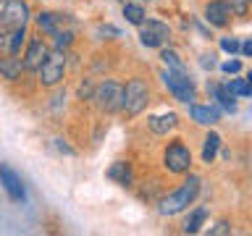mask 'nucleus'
I'll list each match as a JSON object with an SVG mask.
<instances>
[{"mask_svg":"<svg viewBox=\"0 0 252 236\" xmlns=\"http://www.w3.org/2000/svg\"><path fill=\"white\" fill-rule=\"evenodd\" d=\"M197 192H200V178H197V176H189V178L184 181V184H181V189H176L173 194L165 197L158 210H160L163 215H176V212L187 210L189 205L194 202Z\"/></svg>","mask_w":252,"mask_h":236,"instance_id":"obj_1","label":"nucleus"},{"mask_svg":"<svg viewBox=\"0 0 252 236\" xmlns=\"http://www.w3.org/2000/svg\"><path fill=\"white\" fill-rule=\"evenodd\" d=\"M147 97H150V89L142 79H131L124 89V100H121V110L126 116H137L145 110L147 105Z\"/></svg>","mask_w":252,"mask_h":236,"instance_id":"obj_2","label":"nucleus"},{"mask_svg":"<svg viewBox=\"0 0 252 236\" xmlns=\"http://www.w3.org/2000/svg\"><path fill=\"white\" fill-rule=\"evenodd\" d=\"M92 100L97 102L100 110H105V113H116V110H121V100H124V87L116 84V82H102L97 89H94Z\"/></svg>","mask_w":252,"mask_h":236,"instance_id":"obj_3","label":"nucleus"},{"mask_svg":"<svg viewBox=\"0 0 252 236\" xmlns=\"http://www.w3.org/2000/svg\"><path fill=\"white\" fill-rule=\"evenodd\" d=\"M163 163L171 173H187L189 165H192V152L184 142H171L165 147V155H163Z\"/></svg>","mask_w":252,"mask_h":236,"instance_id":"obj_4","label":"nucleus"},{"mask_svg":"<svg viewBox=\"0 0 252 236\" xmlns=\"http://www.w3.org/2000/svg\"><path fill=\"white\" fill-rule=\"evenodd\" d=\"M63 68H66V55L61 50L55 53H47V58L42 60V66H39V82L45 87H55L63 79Z\"/></svg>","mask_w":252,"mask_h":236,"instance_id":"obj_5","label":"nucleus"},{"mask_svg":"<svg viewBox=\"0 0 252 236\" xmlns=\"http://www.w3.org/2000/svg\"><path fill=\"white\" fill-rule=\"evenodd\" d=\"M163 82L179 102H192L194 100V87L184 74H179V71H163Z\"/></svg>","mask_w":252,"mask_h":236,"instance_id":"obj_6","label":"nucleus"},{"mask_svg":"<svg viewBox=\"0 0 252 236\" xmlns=\"http://www.w3.org/2000/svg\"><path fill=\"white\" fill-rule=\"evenodd\" d=\"M27 16H29V8L27 3H21V0H5L3 11H0V24H3V29H19L27 24Z\"/></svg>","mask_w":252,"mask_h":236,"instance_id":"obj_7","label":"nucleus"},{"mask_svg":"<svg viewBox=\"0 0 252 236\" xmlns=\"http://www.w3.org/2000/svg\"><path fill=\"white\" fill-rule=\"evenodd\" d=\"M139 27H142L139 39H142V45H147V47H163L171 37V29L165 27L163 21H147V24L142 21Z\"/></svg>","mask_w":252,"mask_h":236,"instance_id":"obj_8","label":"nucleus"},{"mask_svg":"<svg viewBox=\"0 0 252 236\" xmlns=\"http://www.w3.org/2000/svg\"><path fill=\"white\" fill-rule=\"evenodd\" d=\"M47 45L42 42V39H32L29 47H27V55H24V68L27 71H37L39 66H42V60L47 58Z\"/></svg>","mask_w":252,"mask_h":236,"instance_id":"obj_9","label":"nucleus"},{"mask_svg":"<svg viewBox=\"0 0 252 236\" xmlns=\"http://www.w3.org/2000/svg\"><path fill=\"white\" fill-rule=\"evenodd\" d=\"M0 181H3V186H5V192L11 194V200H24L27 197V192H24V184H21V178L13 173V168H8V165H0Z\"/></svg>","mask_w":252,"mask_h":236,"instance_id":"obj_10","label":"nucleus"},{"mask_svg":"<svg viewBox=\"0 0 252 236\" xmlns=\"http://www.w3.org/2000/svg\"><path fill=\"white\" fill-rule=\"evenodd\" d=\"M228 16H231V8H228L226 0H213V3H208V8H205V19H208L213 27H226Z\"/></svg>","mask_w":252,"mask_h":236,"instance_id":"obj_11","label":"nucleus"},{"mask_svg":"<svg viewBox=\"0 0 252 236\" xmlns=\"http://www.w3.org/2000/svg\"><path fill=\"white\" fill-rule=\"evenodd\" d=\"M218 108H213V105H192V118L200 126H213V123H218Z\"/></svg>","mask_w":252,"mask_h":236,"instance_id":"obj_12","label":"nucleus"},{"mask_svg":"<svg viewBox=\"0 0 252 236\" xmlns=\"http://www.w3.org/2000/svg\"><path fill=\"white\" fill-rule=\"evenodd\" d=\"M66 21H68V19H66L63 13H50V11H47V13H39V16H37V24H39V29H42V31H47V34H55V31L61 29V24H66Z\"/></svg>","mask_w":252,"mask_h":236,"instance_id":"obj_13","label":"nucleus"},{"mask_svg":"<svg viewBox=\"0 0 252 236\" xmlns=\"http://www.w3.org/2000/svg\"><path fill=\"white\" fill-rule=\"evenodd\" d=\"M179 123V116L176 113H163V116H153L150 118V129L155 134H168L171 129H176Z\"/></svg>","mask_w":252,"mask_h":236,"instance_id":"obj_14","label":"nucleus"},{"mask_svg":"<svg viewBox=\"0 0 252 236\" xmlns=\"http://www.w3.org/2000/svg\"><path fill=\"white\" fill-rule=\"evenodd\" d=\"M21 71H24V63L19 58H0V76L8 79V82H16V79L21 76Z\"/></svg>","mask_w":252,"mask_h":236,"instance_id":"obj_15","label":"nucleus"},{"mask_svg":"<svg viewBox=\"0 0 252 236\" xmlns=\"http://www.w3.org/2000/svg\"><path fill=\"white\" fill-rule=\"evenodd\" d=\"M108 178H113V181H118V184L129 186V184H131V165L126 163V160L113 163V165L108 168Z\"/></svg>","mask_w":252,"mask_h":236,"instance_id":"obj_16","label":"nucleus"},{"mask_svg":"<svg viewBox=\"0 0 252 236\" xmlns=\"http://www.w3.org/2000/svg\"><path fill=\"white\" fill-rule=\"evenodd\" d=\"M210 89H213V94H216V100L220 102V105H223V108L228 110V113H234V110H236V102H234V94H231V92H228V89H226V87H223V84H213V87H210Z\"/></svg>","mask_w":252,"mask_h":236,"instance_id":"obj_17","label":"nucleus"},{"mask_svg":"<svg viewBox=\"0 0 252 236\" xmlns=\"http://www.w3.org/2000/svg\"><path fill=\"white\" fill-rule=\"evenodd\" d=\"M218 145H220V137L216 131H210L208 137H205V147H202V160L205 163H213V157L218 152Z\"/></svg>","mask_w":252,"mask_h":236,"instance_id":"obj_18","label":"nucleus"},{"mask_svg":"<svg viewBox=\"0 0 252 236\" xmlns=\"http://www.w3.org/2000/svg\"><path fill=\"white\" fill-rule=\"evenodd\" d=\"M205 218H208V210H205V207H197V210L192 212V215L187 218L184 231H187V234H197V231H200V226H202V220H205Z\"/></svg>","mask_w":252,"mask_h":236,"instance_id":"obj_19","label":"nucleus"},{"mask_svg":"<svg viewBox=\"0 0 252 236\" xmlns=\"http://www.w3.org/2000/svg\"><path fill=\"white\" fill-rule=\"evenodd\" d=\"M223 87H226V89L234 94V97H236V94H239V97H247V94H252L250 79H231V82L223 84Z\"/></svg>","mask_w":252,"mask_h":236,"instance_id":"obj_20","label":"nucleus"},{"mask_svg":"<svg viewBox=\"0 0 252 236\" xmlns=\"http://www.w3.org/2000/svg\"><path fill=\"white\" fill-rule=\"evenodd\" d=\"M124 16H126V21H129V24H134V27H139V24L145 21V11H142L139 5H134V3L124 5Z\"/></svg>","mask_w":252,"mask_h":236,"instance_id":"obj_21","label":"nucleus"},{"mask_svg":"<svg viewBox=\"0 0 252 236\" xmlns=\"http://www.w3.org/2000/svg\"><path fill=\"white\" fill-rule=\"evenodd\" d=\"M160 58H163L165 66H168V71H179V74H184V63L179 60V55L173 53V50H163Z\"/></svg>","mask_w":252,"mask_h":236,"instance_id":"obj_22","label":"nucleus"},{"mask_svg":"<svg viewBox=\"0 0 252 236\" xmlns=\"http://www.w3.org/2000/svg\"><path fill=\"white\" fill-rule=\"evenodd\" d=\"M24 27H19V29H11V42H8V53L11 55H16L21 50V45H24Z\"/></svg>","mask_w":252,"mask_h":236,"instance_id":"obj_23","label":"nucleus"},{"mask_svg":"<svg viewBox=\"0 0 252 236\" xmlns=\"http://www.w3.org/2000/svg\"><path fill=\"white\" fill-rule=\"evenodd\" d=\"M228 8H231V13H236V16H247L250 13V0H231Z\"/></svg>","mask_w":252,"mask_h":236,"instance_id":"obj_24","label":"nucleus"},{"mask_svg":"<svg viewBox=\"0 0 252 236\" xmlns=\"http://www.w3.org/2000/svg\"><path fill=\"white\" fill-rule=\"evenodd\" d=\"M53 37H55V47H58V50H61V47H66V45H71V31L68 29H58Z\"/></svg>","mask_w":252,"mask_h":236,"instance_id":"obj_25","label":"nucleus"},{"mask_svg":"<svg viewBox=\"0 0 252 236\" xmlns=\"http://www.w3.org/2000/svg\"><path fill=\"white\" fill-rule=\"evenodd\" d=\"M220 47H223L226 53H236V50H239V39H236V37H223V39H220Z\"/></svg>","mask_w":252,"mask_h":236,"instance_id":"obj_26","label":"nucleus"},{"mask_svg":"<svg viewBox=\"0 0 252 236\" xmlns=\"http://www.w3.org/2000/svg\"><path fill=\"white\" fill-rule=\"evenodd\" d=\"M220 68H223L226 74H239V71H242V63H239V60H226Z\"/></svg>","mask_w":252,"mask_h":236,"instance_id":"obj_27","label":"nucleus"},{"mask_svg":"<svg viewBox=\"0 0 252 236\" xmlns=\"http://www.w3.org/2000/svg\"><path fill=\"white\" fill-rule=\"evenodd\" d=\"M8 42H11V31H8V29H0V53L8 50Z\"/></svg>","mask_w":252,"mask_h":236,"instance_id":"obj_28","label":"nucleus"},{"mask_svg":"<svg viewBox=\"0 0 252 236\" xmlns=\"http://www.w3.org/2000/svg\"><path fill=\"white\" fill-rule=\"evenodd\" d=\"M210 234H216V236H220V234H228V223H226V220H218V223L210 228Z\"/></svg>","mask_w":252,"mask_h":236,"instance_id":"obj_29","label":"nucleus"},{"mask_svg":"<svg viewBox=\"0 0 252 236\" xmlns=\"http://www.w3.org/2000/svg\"><path fill=\"white\" fill-rule=\"evenodd\" d=\"M90 94H92V87H90V84H82V87H79V97H82V100L90 97Z\"/></svg>","mask_w":252,"mask_h":236,"instance_id":"obj_30","label":"nucleus"},{"mask_svg":"<svg viewBox=\"0 0 252 236\" xmlns=\"http://www.w3.org/2000/svg\"><path fill=\"white\" fill-rule=\"evenodd\" d=\"M242 55H252V42H250V39L242 45Z\"/></svg>","mask_w":252,"mask_h":236,"instance_id":"obj_31","label":"nucleus"},{"mask_svg":"<svg viewBox=\"0 0 252 236\" xmlns=\"http://www.w3.org/2000/svg\"><path fill=\"white\" fill-rule=\"evenodd\" d=\"M55 147H58V149H63V152H71V147H68V145H63L61 139H55Z\"/></svg>","mask_w":252,"mask_h":236,"instance_id":"obj_32","label":"nucleus"},{"mask_svg":"<svg viewBox=\"0 0 252 236\" xmlns=\"http://www.w3.org/2000/svg\"><path fill=\"white\" fill-rule=\"evenodd\" d=\"M100 31H102V34H118V29H113V27H102Z\"/></svg>","mask_w":252,"mask_h":236,"instance_id":"obj_33","label":"nucleus"},{"mask_svg":"<svg viewBox=\"0 0 252 236\" xmlns=\"http://www.w3.org/2000/svg\"><path fill=\"white\" fill-rule=\"evenodd\" d=\"M202 66L205 68H213V58H210V55H205V58H202Z\"/></svg>","mask_w":252,"mask_h":236,"instance_id":"obj_34","label":"nucleus"}]
</instances>
